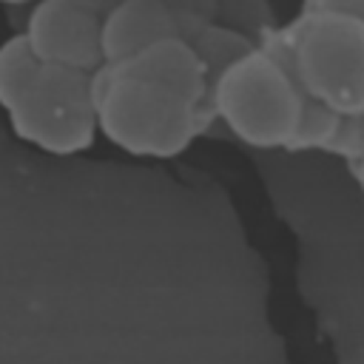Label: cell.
Returning <instances> with one entry per match:
<instances>
[{
  "label": "cell",
  "mask_w": 364,
  "mask_h": 364,
  "mask_svg": "<svg viewBox=\"0 0 364 364\" xmlns=\"http://www.w3.org/2000/svg\"><path fill=\"white\" fill-rule=\"evenodd\" d=\"M97 134L114 148L171 159L213 128L210 74L182 37L156 40L91 71Z\"/></svg>",
  "instance_id": "cell-1"
},
{
  "label": "cell",
  "mask_w": 364,
  "mask_h": 364,
  "mask_svg": "<svg viewBox=\"0 0 364 364\" xmlns=\"http://www.w3.org/2000/svg\"><path fill=\"white\" fill-rule=\"evenodd\" d=\"M0 108L17 139L51 156L82 154L97 139L91 71L40 63L20 31L0 43Z\"/></svg>",
  "instance_id": "cell-2"
},
{
  "label": "cell",
  "mask_w": 364,
  "mask_h": 364,
  "mask_svg": "<svg viewBox=\"0 0 364 364\" xmlns=\"http://www.w3.org/2000/svg\"><path fill=\"white\" fill-rule=\"evenodd\" d=\"M210 111L239 142L259 151H299L313 100L279 46L264 34L210 80Z\"/></svg>",
  "instance_id": "cell-3"
},
{
  "label": "cell",
  "mask_w": 364,
  "mask_h": 364,
  "mask_svg": "<svg viewBox=\"0 0 364 364\" xmlns=\"http://www.w3.org/2000/svg\"><path fill=\"white\" fill-rule=\"evenodd\" d=\"M267 37L316 105L341 117L364 114V20L301 6Z\"/></svg>",
  "instance_id": "cell-4"
},
{
  "label": "cell",
  "mask_w": 364,
  "mask_h": 364,
  "mask_svg": "<svg viewBox=\"0 0 364 364\" xmlns=\"http://www.w3.org/2000/svg\"><path fill=\"white\" fill-rule=\"evenodd\" d=\"M117 0H37L28 6L23 40L40 63L97 71L102 65V20Z\"/></svg>",
  "instance_id": "cell-5"
},
{
  "label": "cell",
  "mask_w": 364,
  "mask_h": 364,
  "mask_svg": "<svg viewBox=\"0 0 364 364\" xmlns=\"http://www.w3.org/2000/svg\"><path fill=\"white\" fill-rule=\"evenodd\" d=\"M210 23H216L213 0H117L102 20V63L168 37L191 43Z\"/></svg>",
  "instance_id": "cell-6"
},
{
  "label": "cell",
  "mask_w": 364,
  "mask_h": 364,
  "mask_svg": "<svg viewBox=\"0 0 364 364\" xmlns=\"http://www.w3.org/2000/svg\"><path fill=\"white\" fill-rule=\"evenodd\" d=\"M191 46L196 48V54L202 57V63L208 65V74L213 80L228 63H233L239 54H245L256 43L236 28H228L222 23H210L199 37L191 40Z\"/></svg>",
  "instance_id": "cell-7"
},
{
  "label": "cell",
  "mask_w": 364,
  "mask_h": 364,
  "mask_svg": "<svg viewBox=\"0 0 364 364\" xmlns=\"http://www.w3.org/2000/svg\"><path fill=\"white\" fill-rule=\"evenodd\" d=\"M216 23L242 31L253 43H259L270 28L279 26L270 0H213Z\"/></svg>",
  "instance_id": "cell-8"
},
{
  "label": "cell",
  "mask_w": 364,
  "mask_h": 364,
  "mask_svg": "<svg viewBox=\"0 0 364 364\" xmlns=\"http://www.w3.org/2000/svg\"><path fill=\"white\" fill-rule=\"evenodd\" d=\"M301 6H307V9H333V11H344V14H353V17L364 20V0H301Z\"/></svg>",
  "instance_id": "cell-9"
},
{
  "label": "cell",
  "mask_w": 364,
  "mask_h": 364,
  "mask_svg": "<svg viewBox=\"0 0 364 364\" xmlns=\"http://www.w3.org/2000/svg\"><path fill=\"white\" fill-rule=\"evenodd\" d=\"M347 168H350V176L355 179V185H358V191H361V199H364V156L347 162Z\"/></svg>",
  "instance_id": "cell-10"
},
{
  "label": "cell",
  "mask_w": 364,
  "mask_h": 364,
  "mask_svg": "<svg viewBox=\"0 0 364 364\" xmlns=\"http://www.w3.org/2000/svg\"><path fill=\"white\" fill-rule=\"evenodd\" d=\"M341 364H364V347H358V350H353L347 358H341Z\"/></svg>",
  "instance_id": "cell-11"
},
{
  "label": "cell",
  "mask_w": 364,
  "mask_h": 364,
  "mask_svg": "<svg viewBox=\"0 0 364 364\" xmlns=\"http://www.w3.org/2000/svg\"><path fill=\"white\" fill-rule=\"evenodd\" d=\"M3 6H31V3H37V0H0Z\"/></svg>",
  "instance_id": "cell-12"
},
{
  "label": "cell",
  "mask_w": 364,
  "mask_h": 364,
  "mask_svg": "<svg viewBox=\"0 0 364 364\" xmlns=\"http://www.w3.org/2000/svg\"><path fill=\"white\" fill-rule=\"evenodd\" d=\"M361 125H364V114H361Z\"/></svg>",
  "instance_id": "cell-13"
}]
</instances>
